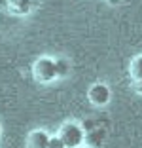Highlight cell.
Listing matches in <instances>:
<instances>
[{
	"instance_id": "obj_4",
	"label": "cell",
	"mask_w": 142,
	"mask_h": 148,
	"mask_svg": "<svg viewBox=\"0 0 142 148\" xmlns=\"http://www.w3.org/2000/svg\"><path fill=\"white\" fill-rule=\"evenodd\" d=\"M49 139H51V135L46 129H32L25 139V146L27 148H47L49 146Z\"/></svg>"
},
{
	"instance_id": "obj_12",
	"label": "cell",
	"mask_w": 142,
	"mask_h": 148,
	"mask_svg": "<svg viewBox=\"0 0 142 148\" xmlns=\"http://www.w3.org/2000/svg\"><path fill=\"white\" fill-rule=\"evenodd\" d=\"M80 148H87V146H80Z\"/></svg>"
},
{
	"instance_id": "obj_3",
	"label": "cell",
	"mask_w": 142,
	"mask_h": 148,
	"mask_svg": "<svg viewBox=\"0 0 142 148\" xmlns=\"http://www.w3.org/2000/svg\"><path fill=\"white\" fill-rule=\"evenodd\" d=\"M87 99H89V103L93 106L102 108V106H106L108 103H110L112 91H110V87H108L104 82H95L93 86L87 89Z\"/></svg>"
},
{
	"instance_id": "obj_9",
	"label": "cell",
	"mask_w": 142,
	"mask_h": 148,
	"mask_svg": "<svg viewBox=\"0 0 142 148\" xmlns=\"http://www.w3.org/2000/svg\"><path fill=\"white\" fill-rule=\"evenodd\" d=\"M133 87H134V91H137V93H140V95H142V80H134Z\"/></svg>"
},
{
	"instance_id": "obj_2",
	"label": "cell",
	"mask_w": 142,
	"mask_h": 148,
	"mask_svg": "<svg viewBox=\"0 0 142 148\" xmlns=\"http://www.w3.org/2000/svg\"><path fill=\"white\" fill-rule=\"evenodd\" d=\"M32 78L38 84H53L59 80V74H57V63L53 57H38L34 63H32Z\"/></svg>"
},
{
	"instance_id": "obj_1",
	"label": "cell",
	"mask_w": 142,
	"mask_h": 148,
	"mask_svg": "<svg viewBox=\"0 0 142 148\" xmlns=\"http://www.w3.org/2000/svg\"><path fill=\"white\" fill-rule=\"evenodd\" d=\"M57 135L63 139V143L66 144V148H80L85 143V127L80 122H74V120H66V122L61 123Z\"/></svg>"
},
{
	"instance_id": "obj_7",
	"label": "cell",
	"mask_w": 142,
	"mask_h": 148,
	"mask_svg": "<svg viewBox=\"0 0 142 148\" xmlns=\"http://www.w3.org/2000/svg\"><path fill=\"white\" fill-rule=\"evenodd\" d=\"M55 63H57V74H59V80L65 78L70 74V61L66 57H55Z\"/></svg>"
},
{
	"instance_id": "obj_8",
	"label": "cell",
	"mask_w": 142,
	"mask_h": 148,
	"mask_svg": "<svg viewBox=\"0 0 142 148\" xmlns=\"http://www.w3.org/2000/svg\"><path fill=\"white\" fill-rule=\"evenodd\" d=\"M47 148H66V144L63 143V139H61L59 135H51V139H49V146Z\"/></svg>"
},
{
	"instance_id": "obj_11",
	"label": "cell",
	"mask_w": 142,
	"mask_h": 148,
	"mask_svg": "<svg viewBox=\"0 0 142 148\" xmlns=\"http://www.w3.org/2000/svg\"><path fill=\"white\" fill-rule=\"evenodd\" d=\"M0 137H2V123H0Z\"/></svg>"
},
{
	"instance_id": "obj_5",
	"label": "cell",
	"mask_w": 142,
	"mask_h": 148,
	"mask_svg": "<svg viewBox=\"0 0 142 148\" xmlns=\"http://www.w3.org/2000/svg\"><path fill=\"white\" fill-rule=\"evenodd\" d=\"M8 10L15 15H29L32 12V0H8Z\"/></svg>"
},
{
	"instance_id": "obj_10",
	"label": "cell",
	"mask_w": 142,
	"mask_h": 148,
	"mask_svg": "<svg viewBox=\"0 0 142 148\" xmlns=\"http://www.w3.org/2000/svg\"><path fill=\"white\" fill-rule=\"evenodd\" d=\"M108 2H110V4H112V6H114V4H119L121 0H108Z\"/></svg>"
},
{
	"instance_id": "obj_6",
	"label": "cell",
	"mask_w": 142,
	"mask_h": 148,
	"mask_svg": "<svg viewBox=\"0 0 142 148\" xmlns=\"http://www.w3.org/2000/svg\"><path fill=\"white\" fill-rule=\"evenodd\" d=\"M129 74L133 78V82L134 80H142V55H137L129 63Z\"/></svg>"
}]
</instances>
